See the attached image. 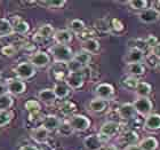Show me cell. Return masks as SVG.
<instances>
[{
    "label": "cell",
    "mask_w": 160,
    "mask_h": 150,
    "mask_svg": "<svg viewBox=\"0 0 160 150\" xmlns=\"http://www.w3.org/2000/svg\"><path fill=\"white\" fill-rule=\"evenodd\" d=\"M49 52L56 63H69L74 55L72 49L68 45H58V44L50 47Z\"/></svg>",
    "instance_id": "obj_1"
},
{
    "label": "cell",
    "mask_w": 160,
    "mask_h": 150,
    "mask_svg": "<svg viewBox=\"0 0 160 150\" xmlns=\"http://www.w3.org/2000/svg\"><path fill=\"white\" fill-rule=\"evenodd\" d=\"M68 123L74 132H83L88 130L90 126V120L83 115H72L69 117Z\"/></svg>",
    "instance_id": "obj_2"
},
{
    "label": "cell",
    "mask_w": 160,
    "mask_h": 150,
    "mask_svg": "<svg viewBox=\"0 0 160 150\" xmlns=\"http://www.w3.org/2000/svg\"><path fill=\"white\" fill-rule=\"evenodd\" d=\"M16 77L21 80H28L32 78L36 75V68L30 63V62H22L17 64L15 70H14Z\"/></svg>",
    "instance_id": "obj_3"
},
{
    "label": "cell",
    "mask_w": 160,
    "mask_h": 150,
    "mask_svg": "<svg viewBox=\"0 0 160 150\" xmlns=\"http://www.w3.org/2000/svg\"><path fill=\"white\" fill-rule=\"evenodd\" d=\"M133 106L138 115H142V116L145 117L151 115V111L153 108V104H152L149 97H138L133 102Z\"/></svg>",
    "instance_id": "obj_4"
},
{
    "label": "cell",
    "mask_w": 160,
    "mask_h": 150,
    "mask_svg": "<svg viewBox=\"0 0 160 150\" xmlns=\"http://www.w3.org/2000/svg\"><path fill=\"white\" fill-rule=\"evenodd\" d=\"M65 83L71 90H79L85 84V72L77 71V72H69L65 78Z\"/></svg>",
    "instance_id": "obj_5"
},
{
    "label": "cell",
    "mask_w": 160,
    "mask_h": 150,
    "mask_svg": "<svg viewBox=\"0 0 160 150\" xmlns=\"http://www.w3.org/2000/svg\"><path fill=\"white\" fill-rule=\"evenodd\" d=\"M95 95L97 99L104 101H109L114 96V87L108 83L98 84L95 88Z\"/></svg>",
    "instance_id": "obj_6"
},
{
    "label": "cell",
    "mask_w": 160,
    "mask_h": 150,
    "mask_svg": "<svg viewBox=\"0 0 160 150\" xmlns=\"http://www.w3.org/2000/svg\"><path fill=\"white\" fill-rule=\"evenodd\" d=\"M7 87V93L10 94L12 96L13 95H22L27 90V85L23 80L15 78V79L8 80V83L6 84Z\"/></svg>",
    "instance_id": "obj_7"
},
{
    "label": "cell",
    "mask_w": 160,
    "mask_h": 150,
    "mask_svg": "<svg viewBox=\"0 0 160 150\" xmlns=\"http://www.w3.org/2000/svg\"><path fill=\"white\" fill-rule=\"evenodd\" d=\"M29 62H30L36 69H37V68H45V67H47V65H49L50 56L46 52L39 50V52H36V53L30 57Z\"/></svg>",
    "instance_id": "obj_8"
},
{
    "label": "cell",
    "mask_w": 160,
    "mask_h": 150,
    "mask_svg": "<svg viewBox=\"0 0 160 150\" xmlns=\"http://www.w3.org/2000/svg\"><path fill=\"white\" fill-rule=\"evenodd\" d=\"M103 143L104 142L102 140V137L96 135V134H90L83 140V146L87 150H101L104 147Z\"/></svg>",
    "instance_id": "obj_9"
},
{
    "label": "cell",
    "mask_w": 160,
    "mask_h": 150,
    "mask_svg": "<svg viewBox=\"0 0 160 150\" xmlns=\"http://www.w3.org/2000/svg\"><path fill=\"white\" fill-rule=\"evenodd\" d=\"M144 52L140 48L136 47H132L128 52H127L126 56L123 59V61L126 62V64H132V63H142L144 61Z\"/></svg>",
    "instance_id": "obj_10"
},
{
    "label": "cell",
    "mask_w": 160,
    "mask_h": 150,
    "mask_svg": "<svg viewBox=\"0 0 160 150\" xmlns=\"http://www.w3.org/2000/svg\"><path fill=\"white\" fill-rule=\"evenodd\" d=\"M119 128H120L119 124L116 123V122H107V123H104L101 126L100 135L110 139V137L117 135L118 132H119Z\"/></svg>",
    "instance_id": "obj_11"
},
{
    "label": "cell",
    "mask_w": 160,
    "mask_h": 150,
    "mask_svg": "<svg viewBox=\"0 0 160 150\" xmlns=\"http://www.w3.org/2000/svg\"><path fill=\"white\" fill-rule=\"evenodd\" d=\"M138 18L143 23H154L160 18V14L158 13L157 10H154L152 7L151 8L148 7L147 9H144L143 12H140Z\"/></svg>",
    "instance_id": "obj_12"
},
{
    "label": "cell",
    "mask_w": 160,
    "mask_h": 150,
    "mask_svg": "<svg viewBox=\"0 0 160 150\" xmlns=\"http://www.w3.org/2000/svg\"><path fill=\"white\" fill-rule=\"evenodd\" d=\"M54 34H55V30H54L53 25L50 24H43L38 29V32L34 34V40L39 43V41H42L45 39H48V38L53 37Z\"/></svg>",
    "instance_id": "obj_13"
},
{
    "label": "cell",
    "mask_w": 160,
    "mask_h": 150,
    "mask_svg": "<svg viewBox=\"0 0 160 150\" xmlns=\"http://www.w3.org/2000/svg\"><path fill=\"white\" fill-rule=\"evenodd\" d=\"M61 123L62 122H61V119L57 116H55V115H48V116L43 117L41 126L43 128H46L48 132H52V131H57Z\"/></svg>",
    "instance_id": "obj_14"
},
{
    "label": "cell",
    "mask_w": 160,
    "mask_h": 150,
    "mask_svg": "<svg viewBox=\"0 0 160 150\" xmlns=\"http://www.w3.org/2000/svg\"><path fill=\"white\" fill-rule=\"evenodd\" d=\"M72 37H73L72 32H70L68 29H62V30L55 31V34L53 36L54 40L58 45H68V44H70L71 40H72Z\"/></svg>",
    "instance_id": "obj_15"
},
{
    "label": "cell",
    "mask_w": 160,
    "mask_h": 150,
    "mask_svg": "<svg viewBox=\"0 0 160 150\" xmlns=\"http://www.w3.org/2000/svg\"><path fill=\"white\" fill-rule=\"evenodd\" d=\"M118 113L122 119H133L137 115L133 103H123L118 109Z\"/></svg>",
    "instance_id": "obj_16"
},
{
    "label": "cell",
    "mask_w": 160,
    "mask_h": 150,
    "mask_svg": "<svg viewBox=\"0 0 160 150\" xmlns=\"http://www.w3.org/2000/svg\"><path fill=\"white\" fill-rule=\"evenodd\" d=\"M38 100L42 103L47 104V106H50L53 104L55 101L57 100L55 94H54L53 88H43L38 93Z\"/></svg>",
    "instance_id": "obj_17"
},
{
    "label": "cell",
    "mask_w": 160,
    "mask_h": 150,
    "mask_svg": "<svg viewBox=\"0 0 160 150\" xmlns=\"http://www.w3.org/2000/svg\"><path fill=\"white\" fill-rule=\"evenodd\" d=\"M30 135L37 143H45L48 140V137H49V132L46 128H43L42 126H40L36 127V128L31 131Z\"/></svg>",
    "instance_id": "obj_18"
},
{
    "label": "cell",
    "mask_w": 160,
    "mask_h": 150,
    "mask_svg": "<svg viewBox=\"0 0 160 150\" xmlns=\"http://www.w3.org/2000/svg\"><path fill=\"white\" fill-rule=\"evenodd\" d=\"M144 128L148 131L160 130V115L159 113H151L145 118Z\"/></svg>",
    "instance_id": "obj_19"
},
{
    "label": "cell",
    "mask_w": 160,
    "mask_h": 150,
    "mask_svg": "<svg viewBox=\"0 0 160 150\" xmlns=\"http://www.w3.org/2000/svg\"><path fill=\"white\" fill-rule=\"evenodd\" d=\"M54 94L56 99H60V100H63L65 97L69 96V94L71 92V88L67 85V83H63V81H60V83H56L55 86L53 88Z\"/></svg>",
    "instance_id": "obj_20"
},
{
    "label": "cell",
    "mask_w": 160,
    "mask_h": 150,
    "mask_svg": "<svg viewBox=\"0 0 160 150\" xmlns=\"http://www.w3.org/2000/svg\"><path fill=\"white\" fill-rule=\"evenodd\" d=\"M81 48L83 52H86L88 54H96L100 50V43L97 39L92 38V39H88L86 41H82Z\"/></svg>",
    "instance_id": "obj_21"
},
{
    "label": "cell",
    "mask_w": 160,
    "mask_h": 150,
    "mask_svg": "<svg viewBox=\"0 0 160 150\" xmlns=\"http://www.w3.org/2000/svg\"><path fill=\"white\" fill-rule=\"evenodd\" d=\"M108 107V103L107 101L104 100H101V99H94V100H90L89 103H88V110L90 112H94V113H100V112H103Z\"/></svg>",
    "instance_id": "obj_22"
},
{
    "label": "cell",
    "mask_w": 160,
    "mask_h": 150,
    "mask_svg": "<svg viewBox=\"0 0 160 150\" xmlns=\"http://www.w3.org/2000/svg\"><path fill=\"white\" fill-rule=\"evenodd\" d=\"M126 72L129 75L130 77H138V76H143L144 72H145V67H144L143 63H132V64H127L126 67Z\"/></svg>",
    "instance_id": "obj_23"
},
{
    "label": "cell",
    "mask_w": 160,
    "mask_h": 150,
    "mask_svg": "<svg viewBox=\"0 0 160 150\" xmlns=\"http://www.w3.org/2000/svg\"><path fill=\"white\" fill-rule=\"evenodd\" d=\"M135 92H136L138 97H149V95L152 92V86L145 81H138L136 88H135Z\"/></svg>",
    "instance_id": "obj_24"
},
{
    "label": "cell",
    "mask_w": 160,
    "mask_h": 150,
    "mask_svg": "<svg viewBox=\"0 0 160 150\" xmlns=\"http://www.w3.org/2000/svg\"><path fill=\"white\" fill-rule=\"evenodd\" d=\"M138 146H140L141 150H156L158 148V146H159V142H158L156 137H148L141 141Z\"/></svg>",
    "instance_id": "obj_25"
},
{
    "label": "cell",
    "mask_w": 160,
    "mask_h": 150,
    "mask_svg": "<svg viewBox=\"0 0 160 150\" xmlns=\"http://www.w3.org/2000/svg\"><path fill=\"white\" fill-rule=\"evenodd\" d=\"M85 29H86V24H85L83 21L79 20V18H73L68 24V30L70 32H73V34H78L80 32H82Z\"/></svg>",
    "instance_id": "obj_26"
},
{
    "label": "cell",
    "mask_w": 160,
    "mask_h": 150,
    "mask_svg": "<svg viewBox=\"0 0 160 150\" xmlns=\"http://www.w3.org/2000/svg\"><path fill=\"white\" fill-rule=\"evenodd\" d=\"M72 60L76 61L77 63H79L81 67L86 68L90 63V61H92V55L86 53V52H83V50H80V52L74 54Z\"/></svg>",
    "instance_id": "obj_27"
},
{
    "label": "cell",
    "mask_w": 160,
    "mask_h": 150,
    "mask_svg": "<svg viewBox=\"0 0 160 150\" xmlns=\"http://www.w3.org/2000/svg\"><path fill=\"white\" fill-rule=\"evenodd\" d=\"M24 108L28 110L29 115H30V118H32L33 116L38 115L41 110V106H40L39 101L37 100H29L25 102L24 104Z\"/></svg>",
    "instance_id": "obj_28"
},
{
    "label": "cell",
    "mask_w": 160,
    "mask_h": 150,
    "mask_svg": "<svg viewBox=\"0 0 160 150\" xmlns=\"http://www.w3.org/2000/svg\"><path fill=\"white\" fill-rule=\"evenodd\" d=\"M13 24L6 18H0V37H6L13 34Z\"/></svg>",
    "instance_id": "obj_29"
},
{
    "label": "cell",
    "mask_w": 160,
    "mask_h": 150,
    "mask_svg": "<svg viewBox=\"0 0 160 150\" xmlns=\"http://www.w3.org/2000/svg\"><path fill=\"white\" fill-rule=\"evenodd\" d=\"M29 30H30V24L28 23V22H25V21H23V20H18L13 24L14 34H25L29 32Z\"/></svg>",
    "instance_id": "obj_30"
},
{
    "label": "cell",
    "mask_w": 160,
    "mask_h": 150,
    "mask_svg": "<svg viewBox=\"0 0 160 150\" xmlns=\"http://www.w3.org/2000/svg\"><path fill=\"white\" fill-rule=\"evenodd\" d=\"M14 99L10 94L6 93L0 96V111H7L13 107Z\"/></svg>",
    "instance_id": "obj_31"
},
{
    "label": "cell",
    "mask_w": 160,
    "mask_h": 150,
    "mask_svg": "<svg viewBox=\"0 0 160 150\" xmlns=\"http://www.w3.org/2000/svg\"><path fill=\"white\" fill-rule=\"evenodd\" d=\"M122 141L127 146H130V144H137V141H138V135H137L134 131H128L122 135Z\"/></svg>",
    "instance_id": "obj_32"
},
{
    "label": "cell",
    "mask_w": 160,
    "mask_h": 150,
    "mask_svg": "<svg viewBox=\"0 0 160 150\" xmlns=\"http://www.w3.org/2000/svg\"><path fill=\"white\" fill-rule=\"evenodd\" d=\"M73 132L74 131L72 130V127L69 125L68 120L67 122H62L60 127L57 128V133L60 134V135H62V137H69V135H71Z\"/></svg>",
    "instance_id": "obj_33"
},
{
    "label": "cell",
    "mask_w": 160,
    "mask_h": 150,
    "mask_svg": "<svg viewBox=\"0 0 160 150\" xmlns=\"http://www.w3.org/2000/svg\"><path fill=\"white\" fill-rule=\"evenodd\" d=\"M13 112L10 110H7V111H0V127H3L8 125V124L12 122L13 119Z\"/></svg>",
    "instance_id": "obj_34"
},
{
    "label": "cell",
    "mask_w": 160,
    "mask_h": 150,
    "mask_svg": "<svg viewBox=\"0 0 160 150\" xmlns=\"http://www.w3.org/2000/svg\"><path fill=\"white\" fill-rule=\"evenodd\" d=\"M128 3L134 10H140V12H143L144 9H147L148 5H149L147 0H132Z\"/></svg>",
    "instance_id": "obj_35"
},
{
    "label": "cell",
    "mask_w": 160,
    "mask_h": 150,
    "mask_svg": "<svg viewBox=\"0 0 160 150\" xmlns=\"http://www.w3.org/2000/svg\"><path fill=\"white\" fill-rule=\"evenodd\" d=\"M76 109H77L76 104H73L72 102H70V101L64 102V103L61 106V111H62L64 115H67V116H69V117H71L72 115H73Z\"/></svg>",
    "instance_id": "obj_36"
},
{
    "label": "cell",
    "mask_w": 160,
    "mask_h": 150,
    "mask_svg": "<svg viewBox=\"0 0 160 150\" xmlns=\"http://www.w3.org/2000/svg\"><path fill=\"white\" fill-rule=\"evenodd\" d=\"M94 27L95 29L100 31V32H110L111 29H110V24L108 23L107 21L104 20V18H101V20H97L94 24Z\"/></svg>",
    "instance_id": "obj_37"
},
{
    "label": "cell",
    "mask_w": 160,
    "mask_h": 150,
    "mask_svg": "<svg viewBox=\"0 0 160 150\" xmlns=\"http://www.w3.org/2000/svg\"><path fill=\"white\" fill-rule=\"evenodd\" d=\"M137 83H138V80L135 78V77H127L126 79L122 81V86L127 90H135L137 86Z\"/></svg>",
    "instance_id": "obj_38"
},
{
    "label": "cell",
    "mask_w": 160,
    "mask_h": 150,
    "mask_svg": "<svg viewBox=\"0 0 160 150\" xmlns=\"http://www.w3.org/2000/svg\"><path fill=\"white\" fill-rule=\"evenodd\" d=\"M39 5H43V6H47L49 8H61L65 5V1L63 0H58V1H54V0H50V1H39Z\"/></svg>",
    "instance_id": "obj_39"
},
{
    "label": "cell",
    "mask_w": 160,
    "mask_h": 150,
    "mask_svg": "<svg viewBox=\"0 0 160 150\" xmlns=\"http://www.w3.org/2000/svg\"><path fill=\"white\" fill-rule=\"evenodd\" d=\"M1 53H2V55H5L7 57L13 56V55L16 54V47L14 46V45H6V46H3L1 48Z\"/></svg>",
    "instance_id": "obj_40"
},
{
    "label": "cell",
    "mask_w": 160,
    "mask_h": 150,
    "mask_svg": "<svg viewBox=\"0 0 160 150\" xmlns=\"http://www.w3.org/2000/svg\"><path fill=\"white\" fill-rule=\"evenodd\" d=\"M78 38L81 39L82 41H86V40H88V39H92V38H94V31L92 30V29L86 28L82 32L78 34Z\"/></svg>",
    "instance_id": "obj_41"
},
{
    "label": "cell",
    "mask_w": 160,
    "mask_h": 150,
    "mask_svg": "<svg viewBox=\"0 0 160 150\" xmlns=\"http://www.w3.org/2000/svg\"><path fill=\"white\" fill-rule=\"evenodd\" d=\"M110 29L111 30H113L114 32H117V34H119V32H121V31L123 30V24L121 21L117 20V18H113L112 20V22H111L110 24Z\"/></svg>",
    "instance_id": "obj_42"
},
{
    "label": "cell",
    "mask_w": 160,
    "mask_h": 150,
    "mask_svg": "<svg viewBox=\"0 0 160 150\" xmlns=\"http://www.w3.org/2000/svg\"><path fill=\"white\" fill-rule=\"evenodd\" d=\"M145 43H147V46L148 47H151V48H152V47L156 46V45H157V44L159 43V41H158V39L156 37H154V36L150 34V36H149V37H148L147 39H145Z\"/></svg>",
    "instance_id": "obj_43"
},
{
    "label": "cell",
    "mask_w": 160,
    "mask_h": 150,
    "mask_svg": "<svg viewBox=\"0 0 160 150\" xmlns=\"http://www.w3.org/2000/svg\"><path fill=\"white\" fill-rule=\"evenodd\" d=\"M151 54H152L156 59L160 60V43H158L156 46H153L151 48Z\"/></svg>",
    "instance_id": "obj_44"
},
{
    "label": "cell",
    "mask_w": 160,
    "mask_h": 150,
    "mask_svg": "<svg viewBox=\"0 0 160 150\" xmlns=\"http://www.w3.org/2000/svg\"><path fill=\"white\" fill-rule=\"evenodd\" d=\"M20 150H39L36 146L33 144H24L20 148Z\"/></svg>",
    "instance_id": "obj_45"
},
{
    "label": "cell",
    "mask_w": 160,
    "mask_h": 150,
    "mask_svg": "<svg viewBox=\"0 0 160 150\" xmlns=\"http://www.w3.org/2000/svg\"><path fill=\"white\" fill-rule=\"evenodd\" d=\"M125 150H141V148L138 144H130V146H127Z\"/></svg>",
    "instance_id": "obj_46"
},
{
    "label": "cell",
    "mask_w": 160,
    "mask_h": 150,
    "mask_svg": "<svg viewBox=\"0 0 160 150\" xmlns=\"http://www.w3.org/2000/svg\"><path fill=\"white\" fill-rule=\"evenodd\" d=\"M152 8H153L154 10H157L158 13L160 14V1H154V3H152Z\"/></svg>",
    "instance_id": "obj_47"
},
{
    "label": "cell",
    "mask_w": 160,
    "mask_h": 150,
    "mask_svg": "<svg viewBox=\"0 0 160 150\" xmlns=\"http://www.w3.org/2000/svg\"><path fill=\"white\" fill-rule=\"evenodd\" d=\"M6 93H7L6 85H3V84L0 83V96H1V95H3V94H6Z\"/></svg>",
    "instance_id": "obj_48"
},
{
    "label": "cell",
    "mask_w": 160,
    "mask_h": 150,
    "mask_svg": "<svg viewBox=\"0 0 160 150\" xmlns=\"http://www.w3.org/2000/svg\"><path fill=\"white\" fill-rule=\"evenodd\" d=\"M101 150H117V149L113 146H107V147H103Z\"/></svg>",
    "instance_id": "obj_49"
},
{
    "label": "cell",
    "mask_w": 160,
    "mask_h": 150,
    "mask_svg": "<svg viewBox=\"0 0 160 150\" xmlns=\"http://www.w3.org/2000/svg\"><path fill=\"white\" fill-rule=\"evenodd\" d=\"M158 65H159V67H160V60L158 61Z\"/></svg>",
    "instance_id": "obj_50"
}]
</instances>
